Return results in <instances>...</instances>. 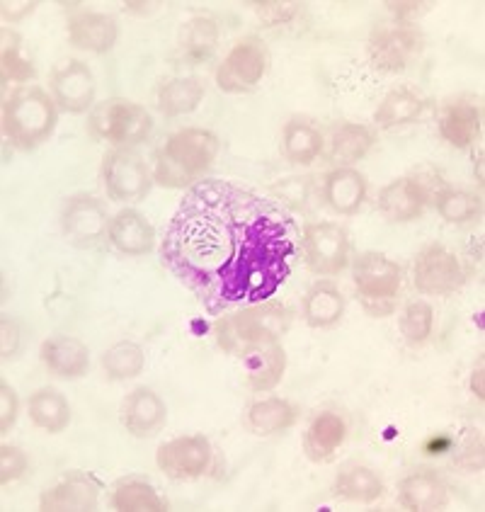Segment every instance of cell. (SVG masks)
<instances>
[{"label": "cell", "mask_w": 485, "mask_h": 512, "mask_svg": "<svg viewBox=\"0 0 485 512\" xmlns=\"http://www.w3.org/2000/svg\"><path fill=\"white\" fill-rule=\"evenodd\" d=\"M301 255V231L282 204L226 180L185 192L161 243L170 275L221 316L270 301Z\"/></svg>", "instance_id": "obj_1"}, {"label": "cell", "mask_w": 485, "mask_h": 512, "mask_svg": "<svg viewBox=\"0 0 485 512\" xmlns=\"http://www.w3.org/2000/svg\"><path fill=\"white\" fill-rule=\"evenodd\" d=\"M219 149V136L209 129H180L158 149L153 180L168 190H182L214 166Z\"/></svg>", "instance_id": "obj_2"}, {"label": "cell", "mask_w": 485, "mask_h": 512, "mask_svg": "<svg viewBox=\"0 0 485 512\" xmlns=\"http://www.w3.org/2000/svg\"><path fill=\"white\" fill-rule=\"evenodd\" d=\"M59 122V107L39 85H22L3 105V132L20 151H34L49 141Z\"/></svg>", "instance_id": "obj_3"}, {"label": "cell", "mask_w": 485, "mask_h": 512, "mask_svg": "<svg viewBox=\"0 0 485 512\" xmlns=\"http://www.w3.org/2000/svg\"><path fill=\"white\" fill-rule=\"evenodd\" d=\"M289 309L279 301H262V304L243 306L238 314L224 316L216 321L214 333L219 345L231 355H241L250 345L279 340L289 331Z\"/></svg>", "instance_id": "obj_4"}, {"label": "cell", "mask_w": 485, "mask_h": 512, "mask_svg": "<svg viewBox=\"0 0 485 512\" xmlns=\"http://www.w3.org/2000/svg\"><path fill=\"white\" fill-rule=\"evenodd\" d=\"M153 132V119L146 107L129 100H105L90 110L88 134L95 141H110L114 146H134Z\"/></svg>", "instance_id": "obj_5"}, {"label": "cell", "mask_w": 485, "mask_h": 512, "mask_svg": "<svg viewBox=\"0 0 485 512\" xmlns=\"http://www.w3.org/2000/svg\"><path fill=\"white\" fill-rule=\"evenodd\" d=\"M270 71V51L255 34L238 39L221 66L216 68V85L231 95L250 93Z\"/></svg>", "instance_id": "obj_6"}, {"label": "cell", "mask_w": 485, "mask_h": 512, "mask_svg": "<svg viewBox=\"0 0 485 512\" xmlns=\"http://www.w3.org/2000/svg\"><path fill=\"white\" fill-rule=\"evenodd\" d=\"M301 255L318 277H335L350 263V238L335 221H308L301 231Z\"/></svg>", "instance_id": "obj_7"}, {"label": "cell", "mask_w": 485, "mask_h": 512, "mask_svg": "<svg viewBox=\"0 0 485 512\" xmlns=\"http://www.w3.org/2000/svg\"><path fill=\"white\" fill-rule=\"evenodd\" d=\"M413 284L420 294H427V297H449L464 287L466 272L456 253H452L444 243H427L415 255Z\"/></svg>", "instance_id": "obj_8"}, {"label": "cell", "mask_w": 485, "mask_h": 512, "mask_svg": "<svg viewBox=\"0 0 485 512\" xmlns=\"http://www.w3.org/2000/svg\"><path fill=\"white\" fill-rule=\"evenodd\" d=\"M102 182L114 202H141L153 187V175L139 153L114 149L102 161Z\"/></svg>", "instance_id": "obj_9"}, {"label": "cell", "mask_w": 485, "mask_h": 512, "mask_svg": "<svg viewBox=\"0 0 485 512\" xmlns=\"http://www.w3.org/2000/svg\"><path fill=\"white\" fill-rule=\"evenodd\" d=\"M369 61L381 73H403L422 54V34L413 25H384L369 37Z\"/></svg>", "instance_id": "obj_10"}, {"label": "cell", "mask_w": 485, "mask_h": 512, "mask_svg": "<svg viewBox=\"0 0 485 512\" xmlns=\"http://www.w3.org/2000/svg\"><path fill=\"white\" fill-rule=\"evenodd\" d=\"M105 204L93 195H73L61 212V231L76 248H95L110 233Z\"/></svg>", "instance_id": "obj_11"}, {"label": "cell", "mask_w": 485, "mask_h": 512, "mask_svg": "<svg viewBox=\"0 0 485 512\" xmlns=\"http://www.w3.org/2000/svg\"><path fill=\"white\" fill-rule=\"evenodd\" d=\"M352 282H355L357 294L362 297V304L393 301L403 287V270L401 265L393 263L384 253L367 250V253H359L355 258Z\"/></svg>", "instance_id": "obj_12"}, {"label": "cell", "mask_w": 485, "mask_h": 512, "mask_svg": "<svg viewBox=\"0 0 485 512\" xmlns=\"http://www.w3.org/2000/svg\"><path fill=\"white\" fill-rule=\"evenodd\" d=\"M211 452L209 440L204 435H185L165 442L158 447L156 464L168 479L173 481H194L209 471Z\"/></svg>", "instance_id": "obj_13"}, {"label": "cell", "mask_w": 485, "mask_h": 512, "mask_svg": "<svg viewBox=\"0 0 485 512\" xmlns=\"http://www.w3.org/2000/svg\"><path fill=\"white\" fill-rule=\"evenodd\" d=\"M51 98L68 115H83L95 102V76L81 59H64L51 71Z\"/></svg>", "instance_id": "obj_14"}, {"label": "cell", "mask_w": 485, "mask_h": 512, "mask_svg": "<svg viewBox=\"0 0 485 512\" xmlns=\"http://www.w3.org/2000/svg\"><path fill=\"white\" fill-rule=\"evenodd\" d=\"M119 420H122L124 430L129 435L148 440V437H156L163 430L165 420H168V408H165L163 398L156 391L148 389V386H139L122 401Z\"/></svg>", "instance_id": "obj_15"}, {"label": "cell", "mask_w": 485, "mask_h": 512, "mask_svg": "<svg viewBox=\"0 0 485 512\" xmlns=\"http://www.w3.org/2000/svg\"><path fill=\"white\" fill-rule=\"evenodd\" d=\"M245 384L253 391L267 394L282 381L284 369H287V352L279 345V340H265V343L250 345L241 352Z\"/></svg>", "instance_id": "obj_16"}, {"label": "cell", "mask_w": 485, "mask_h": 512, "mask_svg": "<svg viewBox=\"0 0 485 512\" xmlns=\"http://www.w3.org/2000/svg\"><path fill=\"white\" fill-rule=\"evenodd\" d=\"M427 199H430V192L422 185V180L398 178L381 187L376 204H379V212L393 224H410L425 212Z\"/></svg>", "instance_id": "obj_17"}, {"label": "cell", "mask_w": 485, "mask_h": 512, "mask_svg": "<svg viewBox=\"0 0 485 512\" xmlns=\"http://www.w3.org/2000/svg\"><path fill=\"white\" fill-rule=\"evenodd\" d=\"M100 481L85 471H71L54 488H47L39 498L42 510H95L100 500Z\"/></svg>", "instance_id": "obj_18"}, {"label": "cell", "mask_w": 485, "mask_h": 512, "mask_svg": "<svg viewBox=\"0 0 485 512\" xmlns=\"http://www.w3.org/2000/svg\"><path fill=\"white\" fill-rule=\"evenodd\" d=\"M39 355H42L44 367L59 379H81L90 369L88 345L71 335H51L42 343Z\"/></svg>", "instance_id": "obj_19"}, {"label": "cell", "mask_w": 485, "mask_h": 512, "mask_svg": "<svg viewBox=\"0 0 485 512\" xmlns=\"http://www.w3.org/2000/svg\"><path fill=\"white\" fill-rule=\"evenodd\" d=\"M107 238H110V243L119 253L141 258V255L151 253L153 246H156V229L136 209H122V212L112 216Z\"/></svg>", "instance_id": "obj_20"}, {"label": "cell", "mask_w": 485, "mask_h": 512, "mask_svg": "<svg viewBox=\"0 0 485 512\" xmlns=\"http://www.w3.org/2000/svg\"><path fill=\"white\" fill-rule=\"evenodd\" d=\"M367 199V178L355 168H335L323 178V202L340 216H355Z\"/></svg>", "instance_id": "obj_21"}, {"label": "cell", "mask_w": 485, "mask_h": 512, "mask_svg": "<svg viewBox=\"0 0 485 512\" xmlns=\"http://www.w3.org/2000/svg\"><path fill=\"white\" fill-rule=\"evenodd\" d=\"M483 110L473 100L447 102L439 115V134L454 149H469L473 141L481 136Z\"/></svg>", "instance_id": "obj_22"}, {"label": "cell", "mask_w": 485, "mask_h": 512, "mask_svg": "<svg viewBox=\"0 0 485 512\" xmlns=\"http://www.w3.org/2000/svg\"><path fill=\"white\" fill-rule=\"evenodd\" d=\"M398 503L405 510H439L449 503V488L435 469H415L398 483Z\"/></svg>", "instance_id": "obj_23"}, {"label": "cell", "mask_w": 485, "mask_h": 512, "mask_svg": "<svg viewBox=\"0 0 485 512\" xmlns=\"http://www.w3.org/2000/svg\"><path fill=\"white\" fill-rule=\"evenodd\" d=\"M119 39L114 17L105 13H78L68 20V42L90 54H107Z\"/></svg>", "instance_id": "obj_24"}, {"label": "cell", "mask_w": 485, "mask_h": 512, "mask_svg": "<svg viewBox=\"0 0 485 512\" xmlns=\"http://www.w3.org/2000/svg\"><path fill=\"white\" fill-rule=\"evenodd\" d=\"M347 437V425L338 413H318L304 432V452L311 462H328L342 447Z\"/></svg>", "instance_id": "obj_25"}, {"label": "cell", "mask_w": 485, "mask_h": 512, "mask_svg": "<svg viewBox=\"0 0 485 512\" xmlns=\"http://www.w3.org/2000/svg\"><path fill=\"white\" fill-rule=\"evenodd\" d=\"M299 420V411L287 398L270 396L255 401L253 406L245 413V428L258 437H272L279 432L294 428V423Z\"/></svg>", "instance_id": "obj_26"}, {"label": "cell", "mask_w": 485, "mask_h": 512, "mask_svg": "<svg viewBox=\"0 0 485 512\" xmlns=\"http://www.w3.org/2000/svg\"><path fill=\"white\" fill-rule=\"evenodd\" d=\"M207 88L197 76H178L165 81L158 88V110L165 117H185L192 115L202 105Z\"/></svg>", "instance_id": "obj_27"}, {"label": "cell", "mask_w": 485, "mask_h": 512, "mask_svg": "<svg viewBox=\"0 0 485 512\" xmlns=\"http://www.w3.org/2000/svg\"><path fill=\"white\" fill-rule=\"evenodd\" d=\"M27 411H30L34 428L49 432V435H59L71 423V406H68L66 396L51 386L34 391L27 401Z\"/></svg>", "instance_id": "obj_28"}, {"label": "cell", "mask_w": 485, "mask_h": 512, "mask_svg": "<svg viewBox=\"0 0 485 512\" xmlns=\"http://www.w3.org/2000/svg\"><path fill=\"white\" fill-rule=\"evenodd\" d=\"M219 47V25L207 15L187 20L180 30V56L190 66L204 64Z\"/></svg>", "instance_id": "obj_29"}, {"label": "cell", "mask_w": 485, "mask_h": 512, "mask_svg": "<svg viewBox=\"0 0 485 512\" xmlns=\"http://www.w3.org/2000/svg\"><path fill=\"white\" fill-rule=\"evenodd\" d=\"M345 314V297L333 282H316L304 297V318L311 328H330Z\"/></svg>", "instance_id": "obj_30"}, {"label": "cell", "mask_w": 485, "mask_h": 512, "mask_svg": "<svg viewBox=\"0 0 485 512\" xmlns=\"http://www.w3.org/2000/svg\"><path fill=\"white\" fill-rule=\"evenodd\" d=\"M376 134L367 124L347 122L335 132L333 141H330V161L338 168H352V163L362 161L369 151L374 149Z\"/></svg>", "instance_id": "obj_31"}, {"label": "cell", "mask_w": 485, "mask_h": 512, "mask_svg": "<svg viewBox=\"0 0 485 512\" xmlns=\"http://www.w3.org/2000/svg\"><path fill=\"white\" fill-rule=\"evenodd\" d=\"M282 153L294 166H311L323 153V136L304 119H291L282 134Z\"/></svg>", "instance_id": "obj_32"}, {"label": "cell", "mask_w": 485, "mask_h": 512, "mask_svg": "<svg viewBox=\"0 0 485 512\" xmlns=\"http://www.w3.org/2000/svg\"><path fill=\"white\" fill-rule=\"evenodd\" d=\"M335 493H338V498L350 500V503L369 505L384 496V481L369 466L350 464L335 479Z\"/></svg>", "instance_id": "obj_33"}, {"label": "cell", "mask_w": 485, "mask_h": 512, "mask_svg": "<svg viewBox=\"0 0 485 512\" xmlns=\"http://www.w3.org/2000/svg\"><path fill=\"white\" fill-rule=\"evenodd\" d=\"M422 110H425V102L418 93H413L410 88H396L381 100L374 122L379 129H396L415 122L422 115Z\"/></svg>", "instance_id": "obj_34"}, {"label": "cell", "mask_w": 485, "mask_h": 512, "mask_svg": "<svg viewBox=\"0 0 485 512\" xmlns=\"http://www.w3.org/2000/svg\"><path fill=\"white\" fill-rule=\"evenodd\" d=\"M112 508L122 510V512H141V510H151V512H161L168 510V503L158 496L156 488L151 483L141 481V479H129L117 483L112 493Z\"/></svg>", "instance_id": "obj_35"}, {"label": "cell", "mask_w": 485, "mask_h": 512, "mask_svg": "<svg viewBox=\"0 0 485 512\" xmlns=\"http://www.w3.org/2000/svg\"><path fill=\"white\" fill-rule=\"evenodd\" d=\"M437 214L449 224H469V221L481 216V199L466 190H454V187H439L432 192Z\"/></svg>", "instance_id": "obj_36"}, {"label": "cell", "mask_w": 485, "mask_h": 512, "mask_svg": "<svg viewBox=\"0 0 485 512\" xmlns=\"http://www.w3.org/2000/svg\"><path fill=\"white\" fill-rule=\"evenodd\" d=\"M146 355L141 345L136 343H117L102 355V369H105L107 379L112 381H127L139 377L144 372Z\"/></svg>", "instance_id": "obj_37"}, {"label": "cell", "mask_w": 485, "mask_h": 512, "mask_svg": "<svg viewBox=\"0 0 485 512\" xmlns=\"http://www.w3.org/2000/svg\"><path fill=\"white\" fill-rule=\"evenodd\" d=\"M435 326V311L427 301H410L401 314V333L405 343L418 347L425 345Z\"/></svg>", "instance_id": "obj_38"}, {"label": "cell", "mask_w": 485, "mask_h": 512, "mask_svg": "<svg viewBox=\"0 0 485 512\" xmlns=\"http://www.w3.org/2000/svg\"><path fill=\"white\" fill-rule=\"evenodd\" d=\"M3 54H0V73H3V83H27L37 76L32 61L22 56L20 37L15 34H3Z\"/></svg>", "instance_id": "obj_39"}, {"label": "cell", "mask_w": 485, "mask_h": 512, "mask_svg": "<svg viewBox=\"0 0 485 512\" xmlns=\"http://www.w3.org/2000/svg\"><path fill=\"white\" fill-rule=\"evenodd\" d=\"M483 435L481 430L469 428L464 430V435L456 440V449H454V464L459 466L461 471L466 474H478L483 471Z\"/></svg>", "instance_id": "obj_40"}, {"label": "cell", "mask_w": 485, "mask_h": 512, "mask_svg": "<svg viewBox=\"0 0 485 512\" xmlns=\"http://www.w3.org/2000/svg\"><path fill=\"white\" fill-rule=\"evenodd\" d=\"M27 466H30V462H27V454L22 452L20 447H0V483H3V486L22 479V476L27 474Z\"/></svg>", "instance_id": "obj_41"}, {"label": "cell", "mask_w": 485, "mask_h": 512, "mask_svg": "<svg viewBox=\"0 0 485 512\" xmlns=\"http://www.w3.org/2000/svg\"><path fill=\"white\" fill-rule=\"evenodd\" d=\"M255 13L267 27H277L289 22L291 17L299 13V3H279V0H265V3H253Z\"/></svg>", "instance_id": "obj_42"}, {"label": "cell", "mask_w": 485, "mask_h": 512, "mask_svg": "<svg viewBox=\"0 0 485 512\" xmlns=\"http://www.w3.org/2000/svg\"><path fill=\"white\" fill-rule=\"evenodd\" d=\"M17 420V394L13 386L0 384V432H8Z\"/></svg>", "instance_id": "obj_43"}, {"label": "cell", "mask_w": 485, "mask_h": 512, "mask_svg": "<svg viewBox=\"0 0 485 512\" xmlns=\"http://www.w3.org/2000/svg\"><path fill=\"white\" fill-rule=\"evenodd\" d=\"M386 5L388 10L396 15L398 25H413V22L427 10V3H415V0H410V3H386Z\"/></svg>", "instance_id": "obj_44"}, {"label": "cell", "mask_w": 485, "mask_h": 512, "mask_svg": "<svg viewBox=\"0 0 485 512\" xmlns=\"http://www.w3.org/2000/svg\"><path fill=\"white\" fill-rule=\"evenodd\" d=\"M0 326H3V357H13L17 352V345H20V328H17V323L8 316L3 318Z\"/></svg>", "instance_id": "obj_45"}, {"label": "cell", "mask_w": 485, "mask_h": 512, "mask_svg": "<svg viewBox=\"0 0 485 512\" xmlns=\"http://www.w3.org/2000/svg\"><path fill=\"white\" fill-rule=\"evenodd\" d=\"M3 8H0V13H3V20L10 22V25H15V22H22L27 15L34 13V8H37V3H0Z\"/></svg>", "instance_id": "obj_46"}, {"label": "cell", "mask_w": 485, "mask_h": 512, "mask_svg": "<svg viewBox=\"0 0 485 512\" xmlns=\"http://www.w3.org/2000/svg\"><path fill=\"white\" fill-rule=\"evenodd\" d=\"M452 447H454L452 437L435 435V437H430L425 445H422V452H425L427 457H439V454H444V452H452Z\"/></svg>", "instance_id": "obj_47"}, {"label": "cell", "mask_w": 485, "mask_h": 512, "mask_svg": "<svg viewBox=\"0 0 485 512\" xmlns=\"http://www.w3.org/2000/svg\"><path fill=\"white\" fill-rule=\"evenodd\" d=\"M471 391L483 401V362L478 364V369H473V377H471Z\"/></svg>", "instance_id": "obj_48"}, {"label": "cell", "mask_w": 485, "mask_h": 512, "mask_svg": "<svg viewBox=\"0 0 485 512\" xmlns=\"http://www.w3.org/2000/svg\"><path fill=\"white\" fill-rule=\"evenodd\" d=\"M146 5L151 3H127L124 5V10H129V13H148L151 8H146Z\"/></svg>", "instance_id": "obj_49"}]
</instances>
